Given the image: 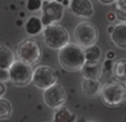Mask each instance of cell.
Here are the masks:
<instances>
[{"label":"cell","mask_w":126,"mask_h":122,"mask_svg":"<svg viewBox=\"0 0 126 122\" xmlns=\"http://www.w3.org/2000/svg\"><path fill=\"white\" fill-rule=\"evenodd\" d=\"M65 8L64 5L55 0V1H44L41 7V21L44 26H49L55 22H59L64 17Z\"/></svg>","instance_id":"obj_7"},{"label":"cell","mask_w":126,"mask_h":122,"mask_svg":"<svg viewBox=\"0 0 126 122\" xmlns=\"http://www.w3.org/2000/svg\"><path fill=\"white\" fill-rule=\"evenodd\" d=\"M113 72L117 80L126 82V59H119L113 64Z\"/></svg>","instance_id":"obj_17"},{"label":"cell","mask_w":126,"mask_h":122,"mask_svg":"<svg viewBox=\"0 0 126 122\" xmlns=\"http://www.w3.org/2000/svg\"><path fill=\"white\" fill-rule=\"evenodd\" d=\"M59 64L68 71H79L86 62L85 49L78 43H67L59 49Z\"/></svg>","instance_id":"obj_1"},{"label":"cell","mask_w":126,"mask_h":122,"mask_svg":"<svg viewBox=\"0 0 126 122\" xmlns=\"http://www.w3.org/2000/svg\"><path fill=\"white\" fill-rule=\"evenodd\" d=\"M54 113V122H75L76 121V115L75 113L70 112L66 107L62 106L59 108L55 109Z\"/></svg>","instance_id":"obj_16"},{"label":"cell","mask_w":126,"mask_h":122,"mask_svg":"<svg viewBox=\"0 0 126 122\" xmlns=\"http://www.w3.org/2000/svg\"><path fill=\"white\" fill-rule=\"evenodd\" d=\"M117 0H98V2H100L102 5L104 6H110V5H113V3H115Z\"/></svg>","instance_id":"obj_23"},{"label":"cell","mask_w":126,"mask_h":122,"mask_svg":"<svg viewBox=\"0 0 126 122\" xmlns=\"http://www.w3.org/2000/svg\"><path fill=\"white\" fill-rule=\"evenodd\" d=\"M110 38L114 45L118 48L126 49V24L122 22L114 26V30L110 33Z\"/></svg>","instance_id":"obj_13"},{"label":"cell","mask_w":126,"mask_h":122,"mask_svg":"<svg viewBox=\"0 0 126 122\" xmlns=\"http://www.w3.org/2000/svg\"><path fill=\"white\" fill-rule=\"evenodd\" d=\"M43 37L45 45L54 50H59L69 43V33L60 24H51L46 26L43 31Z\"/></svg>","instance_id":"obj_2"},{"label":"cell","mask_w":126,"mask_h":122,"mask_svg":"<svg viewBox=\"0 0 126 122\" xmlns=\"http://www.w3.org/2000/svg\"><path fill=\"white\" fill-rule=\"evenodd\" d=\"M47 1H55V0H47Z\"/></svg>","instance_id":"obj_28"},{"label":"cell","mask_w":126,"mask_h":122,"mask_svg":"<svg viewBox=\"0 0 126 122\" xmlns=\"http://www.w3.org/2000/svg\"><path fill=\"white\" fill-rule=\"evenodd\" d=\"M10 80L9 69H0V81H8Z\"/></svg>","instance_id":"obj_22"},{"label":"cell","mask_w":126,"mask_h":122,"mask_svg":"<svg viewBox=\"0 0 126 122\" xmlns=\"http://www.w3.org/2000/svg\"><path fill=\"white\" fill-rule=\"evenodd\" d=\"M100 57H102V50L98 46L93 45L85 48L86 61H99Z\"/></svg>","instance_id":"obj_19"},{"label":"cell","mask_w":126,"mask_h":122,"mask_svg":"<svg viewBox=\"0 0 126 122\" xmlns=\"http://www.w3.org/2000/svg\"><path fill=\"white\" fill-rule=\"evenodd\" d=\"M12 114L11 102L5 98H0V120H8Z\"/></svg>","instance_id":"obj_18"},{"label":"cell","mask_w":126,"mask_h":122,"mask_svg":"<svg viewBox=\"0 0 126 122\" xmlns=\"http://www.w3.org/2000/svg\"><path fill=\"white\" fill-rule=\"evenodd\" d=\"M80 72L84 79H99L102 75V66L99 61H86Z\"/></svg>","instance_id":"obj_12"},{"label":"cell","mask_w":126,"mask_h":122,"mask_svg":"<svg viewBox=\"0 0 126 122\" xmlns=\"http://www.w3.org/2000/svg\"><path fill=\"white\" fill-rule=\"evenodd\" d=\"M43 7V1L41 0H28L27 1V9L29 11H37L41 9Z\"/></svg>","instance_id":"obj_20"},{"label":"cell","mask_w":126,"mask_h":122,"mask_svg":"<svg viewBox=\"0 0 126 122\" xmlns=\"http://www.w3.org/2000/svg\"><path fill=\"white\" fill-rule=\"evenodd\" d=\"M89 122H95V121H89Z\"/></svg>","instance_id":"obj_29"},{"label":"cell","mask_w":126,"mask_h":122,"mask_svg":"<svg viewBox=\"0 0 126 122\" xmlns=\"http://www.w3.org/2000/svg\"><path fill=\"white\" fill-rule=\"evenodd\" d=\"M115 3H116V7H121L126 9V0H117Z\"/></svg>","instance_id":"obj_24"},{"label":"cell","mask_w":126,"mask_h":122,"mask_svg":"<svg viewBox=\"0 0 126 122\" xmlns=\"http://www.w3.org/2000/svg\"><path fill=\"white\" fill-rule=\"evenodd\" d=\"M15 61L14 52L8 47L0 46V69H9Z\"/></svg>","instance_id":"obj_15"},{"label":"cell","mask_w":126,"mask_h":122,"mask_svg":"<svg viewBox=\"0 0 126 122\" xmlns=\"http://www.w3.org/2000/svg\"><path fill=\"white\" fill-rule=\"evenodd\" d=\"M17 57L18 60L32 66L40 60L41 49L36 40L32 38H26L17 46Z\"/></svg>","instance_id":"obj_3"},{"label":"cell","mask_w":126,"mask_h":122,"mask_svg":"<svg viewBox=\"0 0 126 122\" xmlns=\"http://www.w3.org/2000/svg\"><path fill=\"white\" fill-rule=\"evenodd\" d=\"M44 24L41 21V18L38 17H30V18L27 20L26 24H25V29H26L27 33L29 36H37L40 32L44 31Z\"/></svg>","instance_id":"obj_14"},{"label":"cell","mask_w":126,"mask_h":122,"mask_svg":"<svg viewBox=\"0 0 126 122\" xmlns=\"http://www.w3.org/2000/svg\"><path fill=\"white\" fill-rule=\"evenodd\" d=\"M69 9L76 17L91 18L94 14L92 0H69Z\"/></svg>","instance_id":"obj_10"},{"label":"cell","mask_w":126,"mask_h":122,"mask_svg":"<svg viewBox=\"0 0 126 122\" xmlns=\"http://www.w3.org/2000/svg\"><path fill=\"white\" fill-rule=\"evenodd\" d=\"M103 85L98 79H84L81 91L86 98H95L100 94Z\"/></svg>","instance_id":"obj_11"},{"label":"cell","mask_w":126,"mask_h":122,"mask_svg":"<svg viewBox=\"0 0 126 122\" xmlns=\"http://www.w3.org/2000/svg\"><path fill=\"white\" fill-rule=\"evenodd\" d=\"M67 99V93L62 85L56 82L51 87L44 90V101L49 108L57 109L64 106Z\"/></svg>","instance_id":"obj_9"},{"label":"cell","mask_w":126,"mask_h":122,"mask_svg":"<svg viewBox=\"0 0 126 122\" xmlns=\"http://www.w3.org/2000/svg\"><path fill=\"white\" fill-rule=\"evenodd\" d=\"M32 74L33 70L30 64L20 60H16L9 68L10 81L18 87H25L32 82Z\"/></svg>","instance_id":"obj_4"},{"label":"cell","mask_w":126,"mask_h":122,"mask_svg":"<svg viewBox=\"0 0 126 122\" xmlns=\"http://www.w3.org/2000/svg\"><path fill=\"white\" fill-rule=\"evenodd\" d=\"M76 42L83 48H87L96 43L98 39V30L93 24L87 21L79 22L74 31Z\"/></svg>","instance_id":"obj_6"},{"label":"cell","mask_w":126,"mask_h":122,"mask_svg":"<svg viewBox=\"0 0 126 122\" xmlns=\"http://www.w3.org/2000/svg\"><path fill=\"white\" fill-rule=\"evenodd\" d=\"M116 19H118L121 22H126V9L121 7H116Z\"/></svg>","instance_id":"obj_21"},{"label":"cell","mask_w":126,"mask_h":122,"mask_svg":"<svg viewBox=\"0 0 126 122\" xmlns=\"http://www.w3.org/2000/svg\"><path fill=\"white\" fill-rule=\"evenodd\" d=\"M6 93V85L2 81H0V98Z\"/></svg>","instance_id":"obj_25"},{"label":"cell","mask_w":126,"mask_h":122,"mask_svg":"<svg viewBox=\"0 0 126 122\" xmlns=\"http://www.w3.org/2000/svg\"><path fill=\"white\" fill-rule=\"evenodd\" d=\"M100 99L103 103L107 107H118L123 103L125 99V88L117 82L108 83V85H103L102 92H100Z\"/></svg>","instance_id":"obj_5"},{"label":"cell","mask_w":126,"mask_h":122,"mask_svg":"<svg viewBox=\"0 0 126 122\" xmlns=\"http://www.w3.org/2000/svg\"><path fill=\"white\" fill-rule=\"evenodd\" d=\"M125 99H126V87H125Z\"/></svg>","instance_id":"obj_27"},{"label":"cell","mask_w":126,"mask_h":122,"mask_svg":"<svg viewBox=\"0 0 126 122\" xmlns=\"http://www.w3.org/2000/svg\"><path fill=\"white\" fill-rule=\"evenodd\" d=\"M57 82V72L49 66H38L33 70L32 83L39 89H47Z\"/></svg>","instance_id":"obj_8"},{"label":"cell","mask_w":126,"mask_h":122,"mask_svg":"<svg viewBox=\"0 0 126 122\" xmlns=\"http://www.w3.org/2000/svg\"><path fill=\"white\" fill-rule=\"evenodd\" d=\"M115 18H116V16H115L114 13H110V14H108V19H110V21H113Z\"/></svg>","instance_id":"obj_26"}]
</instances>
